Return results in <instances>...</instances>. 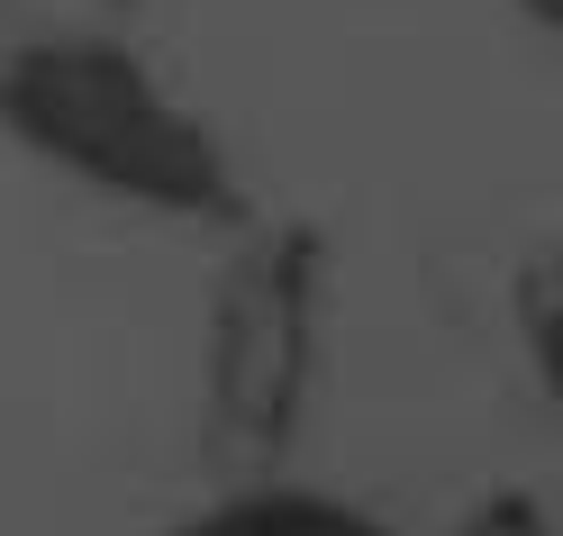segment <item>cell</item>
<instances>
[{
  "mask_svg": "<svg viewBox=\"0 0 563 536\" xmlns=\"http://www.w3.org/2000/svg\"><path fill=\"white\" fill-rule=\"evenodd\" d=\"M0 119L37 155L146 209H228V155L146 64L110 37H46L0 64Z\"/></svg>",
  "mask_w": 563,
  "mask_h": 536,
  "instance_id": "6da1fadb",
  "label": "cell"
},
{
  "mask_svg": "<svg viewBox=\"0 0 563 536\" xmlns=\"http://www.w3.org/2000/svg\"><path fill=\"white\" fill-rule=\"evenodd\" d=\"M300 364H309V264L300 245L282 255H255L228 292V318H219V409L236 427L273 437L291 418V391H300Z\"/></svg>",
  "mask_w": 563,
  "mask_h": 536,
  "instance_id": "7a4b0ae2",
  "label": "cell"
},
{
  "mask_svg": "<svg viewBox=\"0 0 563 536\" xmlns=\"http://www.w3.org/2000/svg\"><path fill=\"white\" fill-rule=\"evenodd\" d=\"M164 536H391V527L328 500V491H236V500H219V510H200Z\"/></svg>",
  "mask_w": 563,
  "mask_h": 536,
  "instance_id": "3957f363",
  "label": "cell"
},
{
  "mask_svg": "<svg viewBox=\"0 0 563 536\" xmlns=\"http://www.w3.org/2000/svg\"><path fill=\"white\" fill-rule=\"evenodd\" d=\"M464 536H545V518L527 510V500H500V510H482Z\"/></svg>",
  "mask_w": 563,
  "mask_h": 536,
  "instance_id": "277c9868",
  "label": "cell"
}]
</instances>
